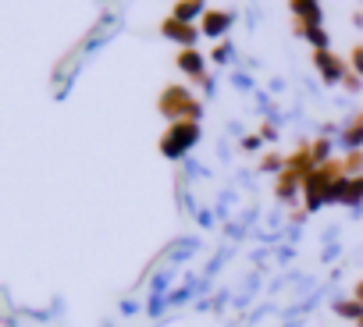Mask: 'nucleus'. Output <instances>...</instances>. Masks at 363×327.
Instances as JSON below:
<instances>
[]
</instances>
